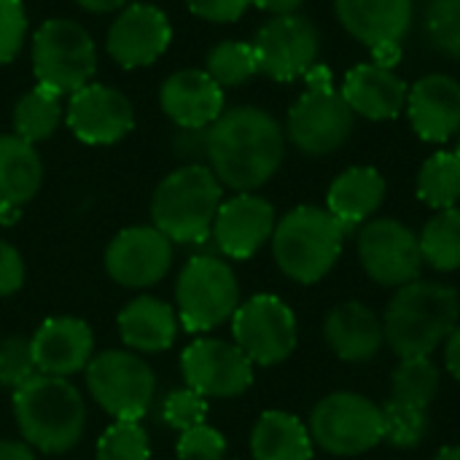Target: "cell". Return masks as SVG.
<instances>
[{
    "mask_svg": "<svg viewBox=\"0 0 460 460\" xmlns=\"http://www.w3.org/2000/svg\"><path fill=\"white\" fill-rule=\"evenodd\" d=\"M283 156L286 132L264 108L237 105L208 127V167L221 186L237 194L261 189L272 181Z\"/></svg>",
    "mask_w": 460,
    "mask_h": 460,
    "instance_id": "6da1fadb",
    "label": "cell"
},
{
    "mask_svg": "<svg viewBox=\"0 0 460 460\" xmlns=\"http://www.w3.org/2000/svg\"><path fill=\"white\" fill-rule=\"evenodd\" d=\"M434 460H460V445H453V447H442Z\"/></svg>",
    "mask_w": 460,
    "mask_h": 460,
    "instance_id": "c3c4849f",
    "label": "cell"
},
{
    "mask_svg": "<svg viewBox=\"0 0 460 460\" xmlns=\"http://www.w3.org/2000/svg\"><path fill=\"white\" fill-rule=\"evenodd\" d=\"M313 437L307 426L283 410H267L259 415L251 431L253 460H313Z\"/></svg>",
    "mask_w": 460,
    "mask_h": 460,
    "instance_id": "83f0119b",
    "label": "cell"
},
{
    "mask_svg": "<svg viewBox=\"0 0 460 460\" xmlns=\"http://www.w3.org/2000/svg\"><path fill=\"white\" fill-rule=\"evenodd\" d=\"M418 197L434 210L458 208L460 202V156L456 151H437L418 172Z\"/></svg>",
    "mask_w": 460,
    "mask_h": 460,
    "instance_id": "1f68e13d",
    "label": "cell"
},
{
    "mask_svg": "<svg viewBox=\"0 0 460 460\" xmlns=\"http://www.w3.org/2000/svg\"><path fill=\"white\" fill-rule=\"evenodd\" d=\"M11 407L22 439L43 456L73 450L86 431V402L67 377L35 375L13 391Z\"/></svg>",
    "mask_w": 460,
    "mask_h": 460,
    "instance_id": "3957f363",
    "label": "cell"
},
{
    "mask_svg": "<svg viewBox=\"0 0 460 460\" xmlns=\"http://www.w3.org/2000/svg\"><path fill=\"white\" fill-rule=\"evenodd\" d=\"M97 460H151L148 434L137 420H116L97 439Z\"/></svg>",
    "mask_w": 460,
    "mask_h": 460,
    "instance_id": "d590c367",
    "label": "cell"
},
{
    "mask_svg": "<svg viewBox=\"0 0 460 460\" xmlns=\"http://www.w3.org/2000/svg\"><path fill=\"white\" fill-rule=\"evenodd\" d=\"M256 8H261V11H267V13H272V16H286V13H296L302 5H305V0H251Z\"/></svg>",
    "mask_w": 460,
    "mask_h": 460,
    "instance_id": "bcb514c9",
    "label": "cell"
},
{
    "mask_svg": "<svg viewBox=\"0 0 460 460\" xmlns=\"http://www.w3.org/2000/svg\"><path fill=\"white\" fill-rule=\"evenodd\" d=\"M429 410H418L410 404H399L388 399L383 404V434L391 447L412 450L429 437Z\"/></svg>",
    "mask_w": 460,
    "mask_h": 460,
    "instance_id": "e575fe53",
    "label": "cell"
},
{
    "mask_svg": "<svg viewBox=\"0 0 460 460\" xmlns=\"http://www.w3.org/2000/svg\"><path fill=\"white\" fill-rule=\"evenodd\" d=\"M224 202V186L208 164H183L172 170L154 191V226L178 245H199L213 234L216 213Z\"/></svg>",
    "mask_w": 460,
    "mask_h": 460,
    "instance_id": "5b68a950",
    "label": "cell"
},
{
    "mask_svg": "<svg viewBox=\"0 0 460 460\" xmlns=\"http://www.w3.org/2000/svg\"><path fill=\"white\" fill-rule=\"evenodd\" d=\"M81 8L92 11V13H108V11H116V8H124L129 0H75Z\"/></svg>",
    "mask_w": 460,
    "mask_h": 460,
    "instance_id": "7dc6e473",
    "label": "cell"
},
{
    "mask_svg": "<svg viewBox=\"0 0 460 460\" xmlns=\"http://www.w3.org/2000/svg\"><path fill=\"white\" fill-rule=\"evenodd\" d=\"M323 340L340 361H372L385 345L383 315H377L364 302H342L326 315Z\"/></svg>",
    "mask_w": 460,
    "mask_h": 460,
    "instance_id": "603a6c76",
    "label": "cell"
},
{
    "mask_svg": "<svg viewBox=\"0 0 460 460\" xmlns=\"http://www.w3.org/2000/svg\"><path fill=\"white\" fill-rule=\"evenodd\" d=\"M116 323L121 342L135 353H164L178 337V313L156 296L132 299Z\"/></svg>",
    "mask_w": 460,
    "mask_h": 460,
    "instance_id": "4316f807",
    "label": "cell"
},
{
    "mask_svg": "<svg viewBox=\"0 0 460 460\" xmlns=\"http://www.w3.org/2000/svg\"><path fill=\"white\" fill-rule=\"evenodd\" d=\"M30 345L38 372L51 377L78 375L94 358L92 326L70 315H57L43 321L30 337Z\"/></svg>",
    "mask_w": 460,
    "mask_h": 460,
    "instance_id": "ffe728a7",
    "label": "cell"
},
{
    "mask_svg": "<svg viewBox=\"0 0 460 460\" xmlns=\"http://www.w3.org/2000/svg\"><path fill=\"white\" fill-rule=\"evenodd\" d=\"M460 296L450 283L412 280L391 296L383 313L385 345L399 358L431 356L458 326Z\"/></svg>",
    "mask_w": 460,
    "mask_h": 460,
    "instance_id": "7a4b0ae2",
    "label": "cell"
},
{
    "mask_svg": "<svg viewBox=\"0 0 460 460\" xmlns=\"http://www.w3.org/2000/svg\"><path fill=\"white\" fill-rule=\"evenodd\" d=\"M205 73L221 89L224 86H240V84L251 81L259 73V62H256L253 43H243V40L216 43L208 51V67H205Z\"/></svg>",
    "mask_w": 460,
    "mask_h": 460,
    "instance_id": "d6a6232c",
    "label": "cell"
},
{
    "mask_svg": "<svg viewBox=\"0 0 460 460\" xmlns=\"http://www.w3.org/2000/svg\"><path fill=\"white\" fill-rule=\"evenodd\" d=\"M162 418L178 434L191 431V429L205 423V418H208V399L199 396L191 388L170 391L167 399H164V407H162Z\"/></svg>",
    "mask_w": 460,
    "mask_h": 460,
    "instance_id": "74e56055",
    "label": "cell"
},
{
    "mask_svg": "<svg viewBox=\"0 0 460 460\" xmlns=\"http://www.w3.org/2000/svg\"><path fill=\"white\" fill-rule=\"evenodd\" d=\"M345 32L372 51L402 46L415 22V0H334Z\"/></svg>",
    "mask_w": 460,
    "mask_h": 460,
    "instance_id": "d6986e66",
    "label": "cell"
},
{
    "mask_svg": "<svg viewBox=\"0 0 460 460\" xmlns=\"http://www.w3.org/2000/svg\"><path fill=\"white\" fill-rule=\"evenodd\" d=\"M67 127L86 146H113L135 127L132 102L111 86L86 84L70 94Z\"/></svg>",
    "mask_w": 460,
    "mask_h": 460,
    "instance_id": "2e32d148",
    "label": "cell"
},
{
    "mask_svg": "<svg viewBox=\"0 0 460 460\" xmlns=\"http://www.w3.org/2000/svg\"><path fill=\"white\" fill-rule=\"evenodd\" d=\"M445 367L460 383V323L453 329V334L445 342Z\"/></svg>",
    "mask_w": 460,
    "mask_h": 460,
    "instance_id": "ee69618b",
    "label": "cell"
},
{
    "mask_svg": "<svg viewBox=\"0 0 460 460\" xmlns=\"http://www.w3.org/2000/svg\"><path fill=\"white\" fill-rule=\"evenodd\" d=\"M418 240L423 264L437 272L460 270V208L437 210V216H431L423 232L418 234Z\"/></svg>",
    "mask_w": 460,
    "mask_h": 460,
    "instance_id": "4dcf8cb0",
    "label": "cell"
},
{
    "mask_svg": "<svg viewBox=\"0 0 460 460\" xmlns=\"http://www.w3.org/2000/svg\"><path fill=\"white\" fill-rule=\"evenodd\" d=\"M275 224H278L275 208L264 197L245 191L221 202L210 237L216 240L224 256L243 261L256 256L272 240Z\"/></svg>",
    "mask_w": 460,
    "mask_h": 460,
    "instance_id": "ac0fdd59",
    "label": "cell"
},
{
    "mask_svg": "<svg viewBox=\"0 0 460 460\" xmlns=\"http://www.w3.org/2000/svg\"><path fill=\"white\" fill-rule=\"evenodd\" d=\"M32 70L38 84L73 94L92 84L97 70V49L84 24L73 19H49L32 38Z\"/></svg>",
    "mask_w": 460,
    "mask_h": 460,
    "instance_id": "9c48e42d",
    "label": "cell"
},
{
    "mask_svg": "<svg viewBox=\"0 0 460 460\" xmlns=\"http://www.w3.org/2000/svg\"><path fill=\"white\" fill-rule=\"evenodd\" d=\"M423 35L439 57L460 59V0H429L423 8Z\"/></svg>",
    "mask_w": 460,
    "mask_h": 460,
    "instance_id": "836d02e7",
    "label": "cell"
},
{
    "mask_svg": "<svg viewBox=\"0 0 460 460\" xmlns=\"http://www.w3.org/2000/svg\"><path fill=\"white\" fill-rule=\"evenodd\" d=\"M62 121V94L38 84L27 94L19 97L13 108V135L27 143L49 140Z\"/></svg>",
    "mask_w": 460,
    "mask_h": 460,
    "instance_id": "f1b7e54d",
    "label": "cell"
},
{
    "mask_svg": "<svg viewBox=\"0 0 460 460\" xmlns=\"http://www.w3.org/2000/svg\"><path fill=\"white\" fill-rule=\"evenodd\" d=\"M172 243L156 226H129L105 248V272L124 288H151L172 267Z\"/></svg>",
    "mask_w": 460,
    "mask_h": 460,
    "instance_id": "9a60e30c",
    "label": "cell"
},
{
    "mask_svg": "<svg viewBox=\"0 0 460 460\" xmlns=\"http://www.w3.org/2000/svg\"><path fill=\"white\" fill-rule=\"evenodd\" d=\"M253 51H256L259 73H264L272 81L288 84L307 75V70L318 65L321 32L302 13L272 16L256 32Z\"/></svg>",
    "mask_w": 460,
    "mask_h": 460,
    "instance_id": "4fadbf2b",
    "label": "cell"
},
{
    "mask_svg": "<svg viewBox=\"0 0 460 460\" xmlns=\"http://www.w3.org/2000/svg\"><path fill=\"white\" fill-rule=\"evenodd\" d=\"M24 286V259L22 253L0 240V296H11Z\"/></svg>",
    "mask_w": 460,
    "mask_h": 460,
    "instance_id": "b9f144b4",
    "label": "cell"
},
{
    "mask_svg": "<svg viewBox=\"0 0 460 460\" xmlns=\"http://www.w3.org/2000/svg\"><path fill=\"white\" fill-rule=\"evenodd\" d=\"M181 372L186 388L205 399H234L253 385L251 358L226 340H194L181 353Z\"/></svg>",
    "mask_w": 460,
    "mask_h": 460,
    "instance_id": "5bb4252c",
    "label": "cell"
},
{
    "mask_svg": "<svg viewBox=\"0 0 460 460\" xmlns=\"http://www.w3.org/2000/svg\"><path fill=\"white\" fill-rule=\"evenodd\" d=\"M27 11L22 0H0V65L11 62L24 43Z\"/></svg>",
    "mask_w": 460,
    "mask_h": 460,
    "instance_id": "ab89813d",
    "label": "cell"
},
{
    "mask_svg": "<svg viewBox=\"0 0 460 460\" xmlns=\"http://www.w3.org/2000/svg\"><path fill=\"white\" fill-rule=\"evenodd\" d=\"M186 5L191 13H197L205 22L229 24V22H237L248 11L251 0H186Z\"/></svg>",
    "mask_w": 460,
    "mask_h": 460,
    "instance_id": "60d3db41",
    "label": "cell"
},
{
    "mask_svg": "<svg viewBox=\"0 0 460 460\" xmlns=\"http://www.w3.org/2000/svg\"><path fill=\"white\" fill-rule=\"evenodd\" d=\"M159 102L181 129H208L224 113V89L205 70H178L162 84Z\"/></svg>",
    "mask_w": 460,
    "mask_h": 460,
    "instance_id": "7402d4cb",
    "label": "cell"
},
{
    "mask_svg": "<svg viewBox=\"0 0 460 460\" xmlns=\"http://www.w3.org/2000/svg\"><path fill=\"white\" fill-rule=\"evenodd\" d=\"M172 151L189 164H202L208 159V129H181L172 137Z\"/></svg>",
    "mask_w": 460,
    "mask_h": 460,
    "instance_id": "7bdbcfd3",
    "label": "cell"
},
{
    "mask_svg": "<svg viewBox=\"0 0 460 460\" xmlns=\"http://www.w3.org/2000/svg\"><path fill=\"white\" fill-rule=\"evenodd\" d=\"M407 116L426 143H447L460 132V81L447 73H429L407 92Z\"/></svg>",
    "mask_w": 460,
    "mask_h": 460,
    "instance_id": "44dd1931",
    "label": "cell"
},
{
    "mask_svg": "<svg viewBox=\"0 0 460 460\" xmlns=\"http://www.w3.org/2000/svg\"><path fill=\"white\" fill-rule=\"evenodd\" d=\"M172 40L170 19L162 8L148 3L127 5L108 30V54L121 67H146L156 62Z\"/></svg>",
    "mask_w": 460,
    "mask_h": 460,
    "instance_id": "e0dca14e",
    "label": "cell"
},
{
    "mask_svg": "<svg viewBox=\"0 0 460 460\" xmlns=\"http://www.w3.org/2000/svg\"><path fill=\"white\" fill-rule=\"evenodd\" d=\"M86 372L89 396L116 420H137L148 412L156 377L154 369L129 350H105L94 353Z\"/></svg>",
    "mask_w": 460,
    "mask_h": 460,
    "instance_id": "30bf717a",
    "label": "cell"
},
{
    "mask_svg": "<svg viewBox=\"0 0 460 460\" xmlns=\"http://www.w3.org/2000/svg\"><path fill=\"white\" fill-rule=\"evenodd\" d=\"M43 183V162L32 143L0 135V218L13 221Z\"/></svg>",
    "mask_w": 460,
    "mask_h": 460,
    "instance_id": "484cf974",
    "label": "cell"
},
{
    "mask_svg": "<svg viewBox=\"0 0 460 460\" xmlns=\"http://www.w3.org/2000/svg\"><path fill=\"white\" fill-rule=\"evenodd\" d=\"M407 81L383 65H358L348 70L340 94L350 105V111L369 121H391L407 108Z\"/></svg>",
    "mask_w": 460,
    "mask_h": 460,
    "instance_id": "cb8c5ba5",
    "label": "cell"
},
{
    "mask_svg": "<svg viewBox=\"0 0 460 460\" xmlns=\"http://www.w3.org/2000/svg\"><path fill=\"white\" fill-rule=\"evenodd\" d=\"M0 460H38V453L27 442L0 439Z\"/></svg>",
    "mask_w": 460,
    "mask_h": 460,
    "instance_id": "f6af8a7d",
    "label": "cell"
},
{
    "mask_svg": "<svg viewBox=\"0 0 460 460\" xmlns=\"http://www.w3.org/2000/svg\"><path fill=\"white\" fill-rule=\"evenodd\" d=\"M240 307V280L234 270L216 256H194L175 280L178 323L191 332H210L232 321Z\"/></svg>",
    "mask_w": 460,
    "mask_h": 460,
    "instance_id": "52a82bcc",
    "label": "cell"
},
{
    "mask_svg": "<svg viewBox=\"0 0 460 460\" xmlns=\"http://www.w3.org/2000/svg\"><path fill=\"white\" fill-rule=\"evenodd\" d=\"M442 385V372L431 356L399 358V367L391 375V399L418 410H429Z\"/></svg>",
    "mask_w": 460,
    "mask_h": 460,
    "instance_id": "f546056e",
    "label": "cell"
},
{
    "mask_svg": "<svg viewBox=\"0 0 460 460\" xmlns=\"http://www.w3.org/2000/svg\"><path fill=\"white\" fill-rule=\"evenodd\" d=\"M388 183L375 167H348L340 172L326 191V210L348 229H361L375 218L380 205L385 202Z\"/></svg>",
    "mask_w": 460,
    "mask_h": 460,
    "instance_id": "d4e9b609",
    "label": "cell"
},
{
    "mask_svg": "<svg viewBox=\"0 0 460 460\" xmlns=\"http://www.w3.org/2000/svg\"><path fill=\"white\" fill-rule=\"evenodd\" d=\"M364 272L385 288H402L420 278L423 256L418 234L396 218H372L356 240Z\"/></svg>",
    "mask_w": 460,
    "mask_h": 460,
    "instance_id": "7c38bea8",
    "label": "cell"
},
{
    "mask_svg": "<svg viewBox=\"0 0 460 460\" xmlns=\"http://www.w3.org/2000/svg\"><path fill=\"white\" fill-rule=\"evenodd\" d=\"M307 431L313 437V445H318L329 456H364L385 442L383 407L361 394L337 391L323 396L313 407Z\"/></svg>",
    "mask_w": 460,
    "mask_h": 460,
    "instance_id": "ba28073f",
    "label": "cell"
},
{
    "mask_svg": "<svg viewBox=\"0 0 460 460\" xmlns=\"http://www.w3.org/2000/svg\"><path fill=\"white\" fill-rule=\"evenodd\" d=\"M456 154H458V156H460V137H458V146H456Z\"/></svg>",
    "mask_w": 460,
    "mask_h": 460,
    "instance_id": "681fc988",
    "label": "cell"
},
{
    "mask_svg": "<svg viewBox=\"0 0 460 460\" xmlns=\"http://www.w3.org/2000/svg\"><path fill=\"white\" fill-rule=\"evenodd\" d=\"M234 345L256 367L283 364L299 342V326L294 310L272 294H256L232 315Z\"/></svg>",
    "mask_w": 460,
    "mask_h": 460,
    "instance_id": "8fae6325",
    "label": "cell"
},
{
    "mask_svg": "<svg viewBox=\"0 0 460 460\" xmlns=\"http://www.w3.org/2000/svg\"><path fill=\"white\" fill-rule=\"evenodd\" d=\"M178 460H224L226 458V439L221 431L210 429L208 423L183 431L175 445Z\"/></svg>",
    "mask_w": 460,
    "mask_h": 460,
    "instance_id": "f35d334b",
    "label": "cell"
},
{
    "mask_svg": "<svg viewBox=\"0 0 460 460\" xmlns=\"http://www.w3.org/2000/svg\"><path fill=\"white\" fill-rule=\"evenodd\" d=\"M38 372L35 358H32V345L30 337H5L0 342V385L19 391L22 385H27Z\"/></svg>",
    "mask_w": 460,
    "mask_h": 460,
    "instance_id": "8d00e7d4",
    "label": "cell"
},
{
    "mask_svg": "<svg viewBox=\"0 0 460 460\" xmlns=\"http://www.w3.org/2000/svg\"><path fill=\"white\" fill-rule=\"evenodd\" d=\"M348 229L318 205L288 210L272 232V256L278 270L294 283L313 286L323 280L342 256Z\"/></svg>",
    "mask_w": 460,
    "mask_h": 460,
    "instance_id": "277c9868",
    "label": "cell"
},
{
    "mask_svg": "<svg viewBox=\"0 0 460 460\" xmlns=\"http://www.w3.org/2000/svg\"><path fill=\"white\" fill-rule=\"evenodd\" d=\"M307 92L291 105L286 135L296 151L307 156H329L340 151L356 127V113L340 92L332 86V73L326 65L307 70Z\"/></svg>",
    "mask_w": 460,
    "mask_h": 460,
    "instance_id": "8992f818",
    "label": "cell"
}]
</instances>
